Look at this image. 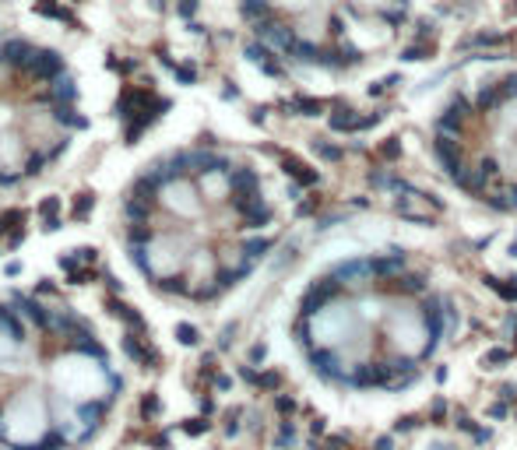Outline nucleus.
Instances as JSON below:
<instances>
[{"label": "nucleus", "instance_id": "obj_1", "mask_svg": "<svg viewBox=\"0 0 517 450\" xmlns=\"http://www.w3.org/2000/svg\"><path fill=\"white\" fill-rule=\"evenodd\" d=\"M443 303L398 257H359L317 278L300 303L296 342L310 366L348 390L412 383L443 338Z\"/></svg>", "mask_w": 517, "mask_h": 450}, {"label": "nucleus", "instance_id": "obj_2", "mask_svg": "<svg viewBox=\"0 0 517 450\" xmlns=\"http://www.w3.org/2000/svg\"><path fill=\"white\" fill-rule=\"evenodd\" d=\"M85 127L67 64L28 39H0V186L39 176L67 152L50 145V130Z\"/></svg>", "mask_w": 517, "mask_h": 450}, {"label": "nucleus", "instance_id": "obj_3", "mask_svg": "<svg viewBox=\"0 0 517 450\" xmlns=\"http://www.w3.org/2000/svg\"><path fill=\"white\" fill-rule=\"evenodd\" d=\"M243 18L285 60L348 71L398 39L409 0H243Z\"/></svg>", "mask_w": 517, "mask_h": 450}, {"label": "nucleus", "instance_id": "obj_4", "mask_svg": "<svg viewBox=\"0 0 517 450\" xmlns=\"http://www.w3.org/2000/svg\"><path fill=\"white\" fill-rule=\"evenodd\" d=\"M443 176L468 197L517 208V78H496L458 95L433 127Z\"/></svg>", "mask_w": 517, "mask_h": 450}, {"label": "nucleus", "instance_id": "obj_5", "mask_svg": "<svg viewBox=\"0 0 517 450\" xmlns=\"http://www.w3.org/2000/svg\"><path fill=\"white\" fill-rule=\"evenodd\" d=\"M109 405H113V398H106V401L103 398H89V401H78V405H74V415H78L89 429H99Z\"/></svg>", "mask_w": 517, "mask_h": 450}, {"label": "nucleus", "instance_id": "obj_6", "mask_svg": "<svg viewBox=\"0 0 517 450\" xmlns=\"http://www.w3.org/2000/svg\"><path fill=\"white\" fill-rule=\"evenodd\" d=\"M11 299H14V310H18L21 317H28L35 327H42V331H46V324H50V310H46L39 299H32V296H21V292H14Z\"/></svg>", "mask_w": 517, "mask_h": 450}, {"label": "nucleus", "instance_id": "obj_7", "mask_svg": "<svg viewBox=\"0 0 517 450\" xmlns=\"http://www.w3.org/2000/svg\"><path fill=\"white\" fill-rule=\"evenodd\" d=\"M123 352L137 362V366H144V369H155V362H159V356L144 345L141 334H127V338H123Z\"/></svg>", "mask_w": 517, "mask_h": 450}, {"label": "nucleus", "instance_id": "obj_8", "mask_svg": "<svg viewBox=\"0 0 517 450\" xmlns=\"http://www.w3.org/2000/svg\"><path fill=\"white\" fill-rule=\"evenodd\" d=\"M64 447H67V437H64V429H60V426H53V429H50L39 444H28L25 450H64Z\"/></svg>", "mask_w": 517, "mask_h": 450}, {"label": "nucleus", "instance_id": "obj_9", "mask_svg": "<svg viewBox=\"0 0 517 450\" xmlns=\"http://www.w3.org/2000/svg\"><path fill=\"white\" fill-rule=\"evenodd\" d=\"M159 408H162V405H159V394H144V398H141V419H144V422L155 419Z\"/></svg>", "mask_w": 517, "mask_h": 450}, {"label": "nucleus", "instance_id": "obj_10", "mask_svg": "<svg viewBox=\"0 0 517 450\" xmlns=\"http://www.w3.org/2000/svg\"><path fill=\"white\" fill-rule=\"evenodd\" d=\"M106 310H109L113 317H120V320H123V317L130 313V306H127V303H123L120 296H109V299H106Z\"/></svg>", "mask_w": 517, "mask_h": 450}, {"label": "nucleus", "instance_id": "obj_11", "mask_svg": "<svg viewBox=\"0 0 517 450\" xmlns=\"http://www.w3.org/2000/svg\"><path fill=\"white\" fill-rule=\"evenodd\" d=\"M176 338H180L183 345H194V342H198V331H194L191 324H180V327H176Z\"/></svg>", "mask_w": 517, "mask_h": 450}, {"label": "nucleus", "instance_id": "obj_12", "mask_svg": "<svg viewBox=\"0 0 517 450\" xmlns=\"http://www.w3.org/2000/svg\"><path fill=\"white\" fill-rule=\"evenodd\" d=\"M183 429L187 433H205L208 426H205V419H191V422H183Z\"/></svg>", "mask_w": 517, "mask_h": 450}, {"label": "nucleus", "instance_id": "obj_13", "mask_svg": "<svg viewBox=\"0 0 517 450\" xmlns=\"http://www.w3.org/2000/svg\"><path fill=\"white\" fill-rule=\"evenodd\" d=\"M152 447H159V450H169V440H166V437H152Z\"/></svg>", "mask_w": 517, "mask_h": 450}]
</instances>
